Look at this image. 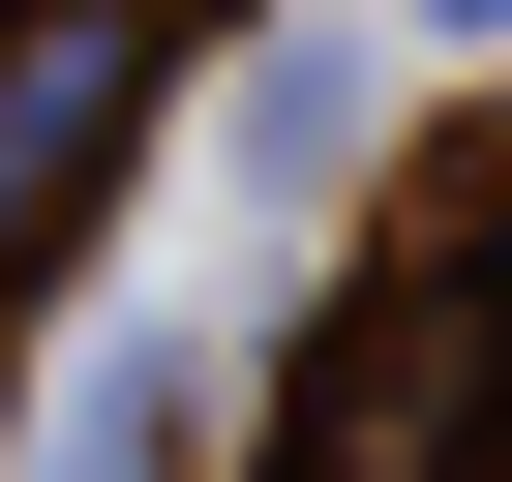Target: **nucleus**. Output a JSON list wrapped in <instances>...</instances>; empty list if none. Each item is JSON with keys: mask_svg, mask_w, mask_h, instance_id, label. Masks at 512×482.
Here are the masks:
<instances>
[{"mask_svg": "<svg viewBox=\"0 0 512 482\" xmlns=\"http://www.w3.org/2000/svg\"><path fill=\"white\" fill-rule=\"evenodd\" d=\"M151 91H181V0H0V332H31V272L121 211Z\"/></svg>", "mask_w": 512, "mask_h": 482, "instance_id": "obj_1", "label": "nucleus"}, {"mask_svg": "<svg viewBox=\"0 0 512 482\" xmlns=\"http://www.w3.org/2000/svg\"><path fill=\"white\" fill-rule=\"evenodd\" d=\"M452 31H512V0H452Z\"/></svg>", "mask_w": 512, "mask_h": 482, "instance_id": "obj_2", "label": "nucleus"}]
</instances>
